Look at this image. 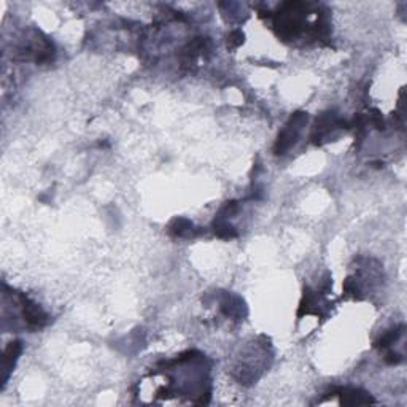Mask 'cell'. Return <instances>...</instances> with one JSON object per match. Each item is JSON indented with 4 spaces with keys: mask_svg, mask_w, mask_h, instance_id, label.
Returning a JSON list of instances; mask_svg holds the SVG:
<instances>
[{
    "mask_svg": "<svg viewBox=\"0 0 407 407\" xmlns=\"http://www.w3.org/2000/svg\"><path fill=\"white\" fill-rule=\"evenodd\" d=\"M339 395L342 398L344 404H369L374 402V399H371V396L368 393H363L361 390H355V388H341Z\"/></svg>",
    "mask_w": 407,
    "mask_h": 407,
    "instance_id": "cell-3",
    "label": "cell"
},
{
    "mask_svg": "<svg viewBox=\"0 0 407 407\" xmlns=\"http://www.w3.org/2000/svg\"><path fill=\"white\" fill-rule=\"evenodd\" d=\"M21 304H22V315L29 326L32 328H41L48 323V315L41 310L40 305L27 299L26 296H21Z\"/></svg>",
    "mask_w": 407,
    "mask_h": 407,
    "instance_id": "cell-2",
    "label": "cell"
},
{
    "mask_svg": "<svg viewBox=\"0 0 407 407\" xmlns=\"http://www.w3.org/2000/svg\"><path fill=\"white\" fill-rule=\"evenodd\" d=\"M385 361L388 363V365H398V363L402 361V356L398 355V353H388V356L385 358Z\"/></svg>",
    "mask_w": 407,
    "mask_h": 407,
    "instance_id": "cell-10",
    "label": "cell"
},
{
    "mask_svg": "<svg viewBox=\"0 0 407 407\" xmlns=\"http://www.w3.org/2000/svg\"><path fill=\"white\" fill-rule=\"evenodd\" d=\"M191 231H193V224L188 221V220H183V218L173 220V223L170 224V232H172V234L178 236V237L191 236Z\"/></svg>",
    "mask_w": 407,
    "mask_h": 407,
    "instance_id": "cell-6",
    "label": "cell"
},
{
    "mask_svg": "<svg viewBox=\"0 0 407 407\" xmlns=\"http://www.w3.org/2000/svg\"><path fill=\"white\" fill-rule=\"evenodd\" d=\"M213 228H215V234L218 237H221V239H234V237H237L236 229L232 228L229 223H226L223 218H218V220L215 221V224H213Z\"/></svg>",
    "mask_w": 407,
    "mask_h": 407,
    "instance_id": "cell-4",
    "label": "cell"
},
{
    "mask_svg": "<svg viewBox=\"0 0 407 407\" xmlns=\"http://www.w3.org/2000/svg\"><path fill=\"white\" fill-rule=\"evenodd\" d=\"M243 43V34L240 31H234L231 35H229V40H228V47H239Z\"/></svg>",
    "mask_w": 407,
    "mask_h": 407,
    "instance_id": "cell-8",
    "label": "cell"
},
{
    "mask_svg": "<svg viewBox=\"0 0 407 407\" xmlns=\"http://www.w3.org/2000/svg\"><path fill=\"white\" fill-rule=\"evenodd\" d=\"M21 342H11L8 345V348L5 350V356H4V369H11L14 361H16L18 355L21 353Z\"/></svg>",
    "mask_w": 407,
    "mask_h": 407,
    "instance_id": "cell-5",
    "label": "cell"
},
{
    "mask_svg": "<svg viewBox=\"0 0 407 407\" xmlns=\"http://www.w3.org/2000/svg\"><path fill=\"white\" fill-rule=\"evenodd\" d=\"M304 121H307V115L305 113H295L291 118H289L288 124L285 126V129L279 134L277 143H275V154H283L286 150L291 148V145H295L301 126L304 124Z\"/></svg>",
    "mask_w": 407,
    "mask_h": 407,
    "instance_id": "cell-1",
    "label": "cell"
},
{
    "mask_svg": "<svg viewBox=\"0 0 407 407\" xmlns=\"http://www.w3.org/2000/svg\"><path fill=\"white\" fill-rule=\"evenodd\" d=\"M371 123L377 127V129H383L385 127V123H383V118L379 110H372V115H371Z\"/></svg>",
    "mask_w": 407,
    "mask_h": 407,
    "instance_id": "cell-9",
    "label": "cell"
},
{
    "mask_svg": "<svg viewBox=\"0 0 407 407\" xmlns=\"http://www.w3.org/2000/svg\"><path fill=\"white\" fill-rule=\"evenodd\" d=\"M402 329L404 326H399L398 329H393V331H388L385 336L380 337V341L377 342V347H382V348H387L388 345L391 344H395L399 337H401V334H402Z\"/></svg>",
    "mask_w": 407,
    "mask_h": 407,
    "instance_id": "cell-7",
    "label": "cell"
}]
</instances>
